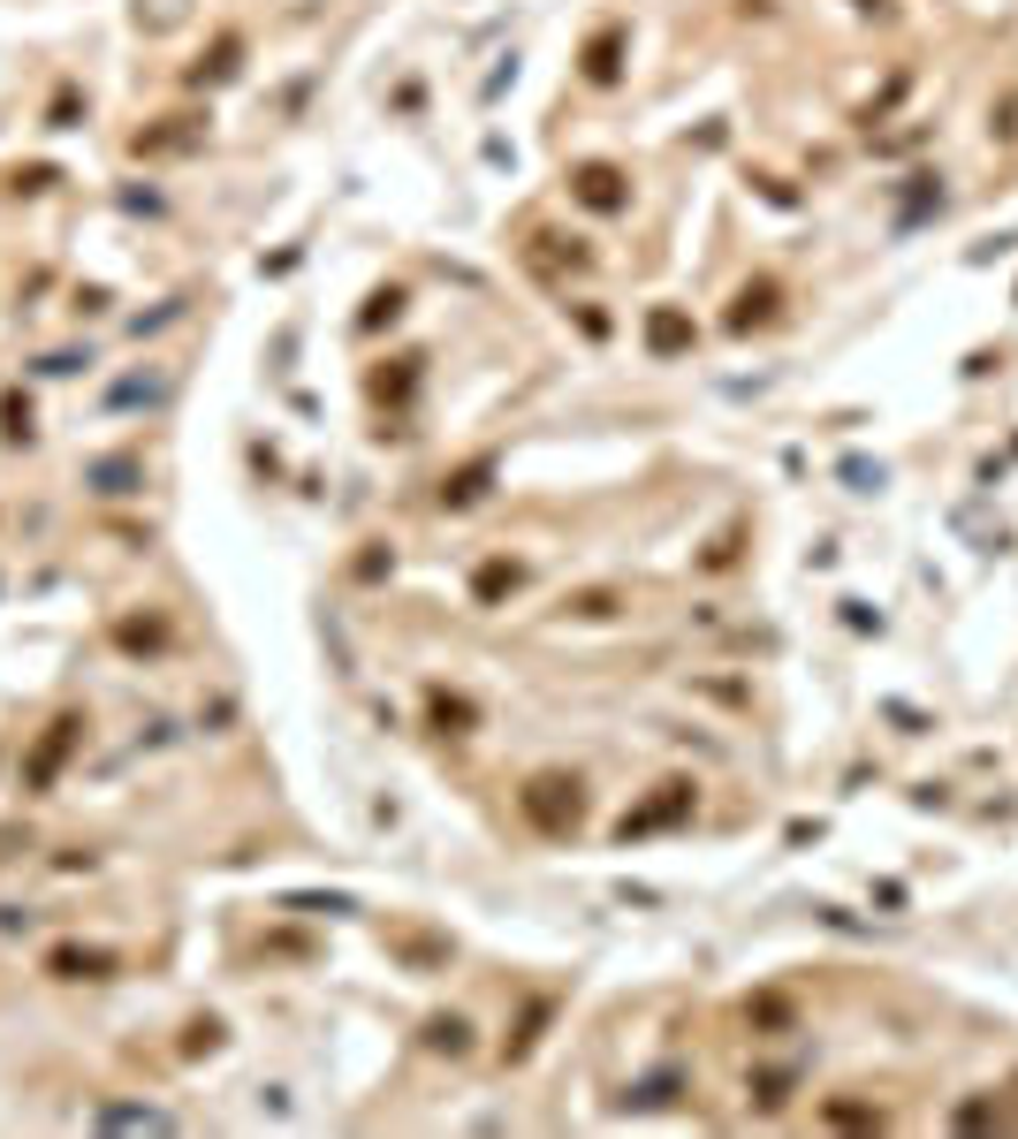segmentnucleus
I'll use <instances>...</instances> for the list:
<instances>
[{
	"label": "nucleus",
	"instance_id": "nucleus-5",
	"mask_svg": "<svg viewBox=\"0 0 1018 1139\" xmlns=\"http://www.w3.org/2000/svg\"><path fill=\"white\" fill-rule=\"evenodd\" d=\"M684 806H691V791H684V783H670V798H654L647 814H624V835H647V828H662V820H677Z\"/></svg>",
	"mask_w": 1018,
	"mask_h": 1139
},
{
	"label": "nucleus",
	"instance_id": "nucleus-4",
	"mask_svg": "<svg viewBox=\"0 0 1018 1139\" xmlns=\"http://www.w3.org/2000/svg\"><path fill=\"white\" fill-rule=\"evenodd\" d=\"M768 320H776V282H753V289L737 297L730 327H737V334H753V327H768Z\"/></svg>",
	"mask_w": 1018,
	"mask_h": 1139
},
{
	"label": "nucleus",
	"instance_id": "nucleus-7",
	"mask_svg": "<svg viewBox=\"0 0 1018 1139\" xmlns=\"http://www.w3.org/2000/svg\"><path fill=\"white\" fill-rule=\"evenodd\" d=\"M585 76H593V84H608V76H616V31H608V38H593V54H585Z\"/></svg>",
	"mask_w": 1018,
	"mask_h": 1139
},
{
	"label": "nucleus",
	"instance_id": "nucleus-8",
	"mask_svg": "<svg viewBox=\"0 0 1018 1139\" xmlns=\"http://www.w3.org/2000/svg\"><path fill=\"white\" fill-rule=\"evenodd\" d=\"M844 479H851V494H874V487H881V464H866V456H851V464H844Z\"/></svg>",
	"mask_w": 1018,
	"mask_h": 1139
},
{
	"label": "nucleus",
	"instance_id": "nucleus-3",
	"mask_svg": "<svg viewBox=\"0 0 1018 1139\" xmlns=\"http://www.w3.org/2000/svg\"><path fill=\"white\" fill-rule=\"evenodd\" d=\"M647 349H654V357L691 349V320H684V312H654V320H647Z\"/></svg>",
	"mask_w": 1018,
	"mask_h": 1139
},
{
	"label": "nucleus",
	"instance_id": "nucleus-6",
	"mask_svg": "<svg viewBox=\"0 0 1018 1139\" xmlns=\"http://www.w3.org/2000/svg\"><path fill=\"white\" fill-rule=\"evenodd\" d=\"M578 198H585V205H601V213H616V205H624L616 167H585V175H578Z\"/></svg>",
	"mask_w": 1018,
	"mask_h": 1139
},
{
	"label": "nucleus",
	"instance_id": "nucleus-2",
	"mask_svg": "<svg viewBox=\"0 0 1018 1139\" xmlns=\"http://www.w3.org/2000/svg\"><path fill=\"white\" fill-rule=\"evenodd\" d=\"M927 213H943V182H935V175H912V190L897 198V228H912V221H927Z\"/></svg>",
	"mask_w": 1018,
	"mask_h": 1139
},
{
	"label": "nucleus",
	"instance_id": "nucleus-9",
	"mask_svg": "<svg viewBox=\"0 0 1018 1139\" xmlns=\"http://www.w3.org/2000/svg\"><path fill=\"white\" fill-rule=\"evenodd\" d=\"M502 585H517V570H502V562H495V570H480V593H487V601H495Z\"/></svg>",
	"mask_w": 1018,
	"mask_h": 1139
},
{
	"label": "nucleus",
	"instance_id": "nucleus-1",
	"mask_svg": "<svg viewBox=\"0 0 1018 1139\" xmlns=\"http://www.w3.org/2000/svg\"><path fill=\"white\" fill-rule=\"evenodd\" d=\"M524 814L540 820V828H570V820H578V783H563V775H540V783L524 791Z\"/></svg>",
	"mask_w": 1018,
	"mask_h": 1139
}]
</instances>
